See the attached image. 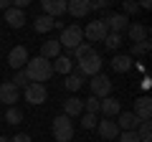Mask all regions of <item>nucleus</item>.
Masks as SVG:
<instances>
[{"label":"nucleus","instance_id":"nucleus-25","mask_svg":"<svg viewBox=\"0 0 152 142\" xmlns=\"http://www.w3.org/2000/svg\"><path fill=\"white\" fill-rule=\"evenodd\" d=\"M102 43L107 46L109 51H117L122 43H124V36H122V33H107V38H104Z\"/></svg>","mask_w":152,"mask_h":142},{"label":"nucleus","instance_id":"nucleus-29","mask_svg":"<svg viewBox=\"0 0 152 142\" xmlns=\"http://www.w3.org/2000/svg\"><path fill=\"white\" fill-rule=\"evenodd\" d=\"M84 112H86V114H96V112H99V99L96 97L84 99Z\"/></svg>","mask_w":152,"mask_h":142},{"label":"nucleus","instance_id":"nucleus-38","mask_svg":"<svg viewBox=\"0 0 152 142\" xmlns=\"http://www.w3.org/2000/svg\"><path fill=\"white\" fill-rule=\"evenodd\" d=\"M8 140H10V137H5V135H0V142H8Z\"/></svg>","mask_w":152,"mask_h":142},{"label":"nucleus","instance_id":"nucleus-5","mask_svg":"<svg viewBox=\"0 0 152 142\" xmlns=\"http://www.w3.org/2000/svg\"><path fill=\"white\" fill-rule=\"evenodd\" d=\"M89 86H91V97H96V99H107L109 94H112V79H109L107 74H102V71H99L96 76H91Z\"/></svg>","mask_w":152,"mask_h":142},{"label":"nucleus","instance_id":"nucleus-34","mask_svg":"<svg viewBox=\"0 0 152 142\" xmlns=\"http://www.w3.org/2000/svg\"><path fill=\"white\" fill-rule=\"evenodd\" d=\"M109 3L107 0H94V3H89V10H107Z\"/></svg>","mask_w":152,"mask_h":142},{"label":"nucleus","instance_id":"nucleus-35","mask_svg":"<svg viewBox=\"0 0 152 142\" xmlns=\"http://www.w3.org/2000/svg\"><path fill=\"white\" fill-rule=\"evenodd\" d=\"M8 142H31V135H26V132H20V135H15V137H10Z\"/></svg>","mask_w":152,"mask_h":142},{"label":"nucleus","instance_id":"nucleus-16","mask_svg":"<svg viewBox=\"0 0 152 142\" xmlns=\"http://www.w3.org/2000/svg\"><path fill=\"white\" fill-rule=\"evenodd\" d=\"M64 114L69 117V119H74V117H81L84 114V99L79 97H69L64 102Z\"/></svg>","mask_w":152,"mask_h":142},{"label":"nucleus","instance_id":"nucleus-31","mask_svg":"<svg viewBox=\"0 0 152 142\" xmlns=\"http://www.w3.org/2000/svg\"><path fill=\"white\" fill-rule=\"evenodd\" d=\"M81 127L84 130H96V114H81Z\"/></svg>","mask_w":152,"mask_h":142},{"label":"nucleus","instance_id":"nucleus-20","mask_svg":"<svg viewBox=\"0 0 152 142\" xmlns=\"http://www.w3.org/2000/svg\"><path fill=\"white\" fill-rule=\"evenodd\" d=\"M26 20H28L26 13L18 10V8H8V10H5V23L10 28H23V26H26Z\"/></svg>","mask_w":152,"mask_h":142},{"label":"nucleus","instance_id":"nucleus-7","mask_svg":"<svg viewBox=\"0 0 152 142\" xmlns=\"http://www.w3.org/2000/svg\"><path fill=\"white\" fill-rule=\"evenodd\" d=\"M23 97H26L28 104H43L46 99H48V89L43 86V84H28L26 89H23Z\"/></svg>","mask_w":152,"mask_h":142},{"label":"nucleus","instance_id":"nucleus-17","mask_svg":"<svg viewBox=\"0 0 152 142\" xmlns=\"http://www.w3.org/2000/svg\"><path fill=\"white\" fill-rule=\"evenodd\" d=\"M66 13V0H43V15L58 18Z\"/></svg>","mask_w":152,"mask_h":142},{"label":"nucleus","instance_id":"nucleus-4","mask_svg":"<svg viewBox=\"0 0 152 142\" xmlns=\"http://www.w3.org/2000/svg\"><path fill=\"white\" fill-rule=\"evenodd\" d=\"M53 137H56V142H71L74 140V122L66 114L53 117Z\"/></svg>","mask_w":152,"mask_h":142},{"label":"nucleus","instance_id":"nucleus-21","mask_svg":"<svg viewBox=\"0 0 152 142\" xmlns=\"http://www.w3.org/2000/svg\"><path fill=\"white\" fill-rule=\"evenodd\" d=\"M53 74H66V76H69V74H74V61H71V56H64L61 53L58 59H53Z\"/></svg>","mask_w":152,"mask_h":142},{"label":"nucleus","instance_id":"nucleus-23","mask_svg":"<svg viewBox=\"0 0 152 142\" xmlns=\"http://www.w3.org/2000/svg\"><path fill=\"white\" fill-rule=\"evenodd\" d=\"M53 20H56V18L36 15V20H33V28H36V33H51V31H53Z\"/></svg>","mask_w":152,"mask_h":142},{"label":"nucleus","instance_id":"nucleus-11","mask_svg":"<svg viewBox=\"0 0 152 142\" xmlns=\"http://www.w3.org/2000/svg\"><path fill=\"white\" fill-rule=\"evenodd\" d=\"M18 99H20V89L13 86V81H3V84H0V102H3V104L13 107Z\"/></svg>","mask_w":152,"mask_h":142},{"label":"nucleus","instance_id":"nucleus-13","mask_svg":"<svg viewBox=\"0 0 152 142\" xmlns=\"http://www.w3.org/2000/svg\"><path fill=\"white\" fill-rule=\"evenodd\" d=\"M8 64L13 66V71H20L23 66L28 64V51L23 48V46H15V48H10V53H8Z\"/></svg>","mask_w":152,"mask_h":142},{"label":"nucleus","instance_id":"nucleus-27","mask_svg":"<svg viewBox=\"0 0 152 142\" xmlns=\"http://www.w3.org/2000/svg\"><path fill=\"white\" fill-rule=\"evenodd\" d=\"M5 122H8V124H20V122H23V112L18 109V107H8Z\"/></svg>","mask_w":152,"mask_h":142},{"label":"nucleus","instance_id":"nucleus-30","mask_svg":"<svg viewBox=\"0 0 152 142\" xmlns=\"http://www.w3.org/2000/svg\"><path fill=\"white\" fill-rule=\"evenodd\" d=\"M150 48H152V43H150V41L134 43V46H132V56H145V53H150Z\"/></svg>","mask_w":152,"mask_h":142},{"label":"nucleus","instance_id":"nucleus-36","mask_svg":"<svg viewBox=\"0 0 152 142\" xmlns=\"http://www.w3.org/2000/svg\"><path fill=\"white\" fill-rule=\"evenodd\" d=\"M150 86H152V79L145 76V79H142V89H150Z\"/></svg>","mask_w":152,"mask_h":142},{"label":"nucleus","instance_id":"nucleus-15","mask_svg":"<svg viewBox=\"0 0 152 142\" xmlns=\"http://www.w3.org/2000/svg\"><path fill=\"white\" fill-rule=\"evenodd\" d=\"M117 127H119V132H134L140 127V119L132 112H119L117 114Z\"/></svg>","mask_w":152,"mask_h":142},{"label":"nucleus","instance_id":"nucleus-26","mask_svg":"<svg viewBox=\"0 0 152 142\" xmlns=\"http://www.w3.org/2000/svg\"><path fill=\"white\" fill-rule=\"evenodd\" d=\"M137 137H140V142H150L152 140V124L150 122H140V127H137Z\"/></svg>","mask_w":152,"mask_h":142},{"label":"nucleus","instance_id":"nucleus-3","mask_svg":"<svg viewBox=\"0 0 152 142\" xmlns=\"http://www.w3.org/2000/svg\"><path fill=\"white\" fill-rule=\"evenodd\" d=\"M58 43H61V48H69V51H76L79 46L84 43V33H81V28L76 26H66L64 31H61V38H58Z\"/></svg>","mask_w":152,"mask_h":142},{"label":"nucleus","instance_id":"nucleus-32","mask_svg":"<svg viewBox=\"0 0 152 142\" xmlns=\"http://www.w3.org/2000/svg\"><path fill=\"white\" fill-rule=\"evenodd\" d=\"M119 142H140L137 132H119Z\"/></svg>","mask_w":152,"mask_h":142},{"label":"nucleus","instance_id":"nucleus-37","mask_svg":"<svg viewBox=\"0 0 152 142\" xmlns=\"http://www.w3.org/2000/svg\"><path fill=\"white\" fill-rule=\"evenodd\" d=\"M8 8H10V3L8 0H0V10H8Z\"/></svg>","mask_w":152,"mask_h":142},{"label":"nucleus","instance_id":"nucleus-12","mask_svg":"<svg viewBox=\"0 0 152 142\" xmlns=\"http://www.w3.org/2000/svg\"><path fill=\"white\" fill-rule=\"evenodd\" d=\"M99 112H102L107 119H114V117L122 112V104L117 102L114 97H107V99H99Z\"/></svg>","mask_w":152,"mask_h":142},{"label":"nucleus","instance_id":"nucleus-18","mask_svg":"<svg viewBox=\"0 0 152 142\" xmlns=\"http://www.w3.org/2000/svg\"><path fill=\"white\" fill-rule=\"evenodd\" d=\"M66 13H71L74 18H84V15H89V0H69L66 3Z\"/></svg>","mask_w":152,"mask_h":142},{"label":"nucleus","instance_id":"nucleus-2","mask_svg":"<svg viewBox=\"0 0 152 142\" xmlns=\"http://www.w3.org/2000/svg\"><path fill=\"white\" fill-rule=\"evenodd\" d=\"M23 71H26V76H28L31 84H43V81H48V79L53 76V66H51V61L41 59V56L28 59V64L23 66Z\"/></svg>","mask_w":152,"mask_h":142},{"label":"nucleus","instance_id":"nucleus-9","mask_svg":"<svg viewBox=\"0 0 152 142\" xmlns=\"http://www.w3.org/2000/svg\"><path fill=\"white\" fill-rule=\"evenodd\" d=\"M127 36H129V41L132 43H142V41H150V28L147 26H142V23H132L129 20V26H127Z\"/></svg>","mask_w":152,"mask_h":142},{"label":"nucleus","instance_id":"nucleus-14","mask_svg":"<svg viewBox=\"0 0 152 142\" xmlns=\"http://www.w3.org/2000/svg\"><path fill=\"white\" fill-rule=\"evenodd\" d=\"M96 130H99V135H102L104 140H117V137H119V127H117V122L107 119V117L96 122Z\"/></svg>","mask_w":152,"mask_h":142},{"label":"nucleus","instance_id":"nucleus-1","mask_svg":"<svg viewBox=\"0 0 152 142\" xmlns=\"http://www.w3.org/2000/svg\"><path fill=\"white\" fill-rule=\"evenodd\" d=\"M71 53L79 61V74L81 76H96L99 74V69H102V56L96 53V48L91 43H81L76 51H71Z\"/></svg>","mask_w":152,"mask_h":142},{"label":"nucleus","instance_id":"nucleus-10","mask_svg":"<svg viewBox=\"0 0 152 142\" xmlns=\"http://www.w3.org/2000/svg\"><path fill=\"white\" fill-rule=\"evenodd\" d=\"M132 114H134L140 122H150V117H152V99L150 97H140L134 102V112H132Z\"/></svg>","mask_w":152,"mask_h":142},{"label":"nucleus","instance_id":"nucleus-28","mask_svg":"<svg viewBox=\"0 0 152 142\" xmlns=\"http://www.w3.org/2000/svg\"><path fill=\"white\" fill-rule=\"evenodd\" d=\"M28 84H31V81H28V76H26V71H15V76H13V86H15V89H26L28 86Z\"/></svg>","mask_w":152,"mask_h":142},{"label":"nucleus","instance_id":"nucleus-33","mask_svg":"<svg viewBox=\"0 0 152 142\" xmlns=\"http://www.w3.org/2000/svg\"><path fill=\"white\" fill-rule=\"evenodd\" d=\"M122 10H124V15H132L140 10V3H122Z\"/></svg>","mask_w":152,"mask_h":142},{"label":"nucleus","instance_id":"nucleus-8","mask_svg":"<svg viewBox=\"0 0 152 142\" xmlns=\"http://www.w3.org/2000/svg\"><path fill=\"white\" fill-rule=\"evenodd\" d=\"M81 33H84V38H86V41H104L109 31H107V26H104L102 20H91ZM86 41H84V43H86Z\"/></svg>","mask_w":152,"mask_h":142},{"label":"nucleus","instance_id":"nucleus-6","mask_svg":"<svg viewBox=\"0 0 152 142\" xmlns=\"http://www.w3.org/2000/svg\"><path fill=\"white\" fill-rule=\"evenodd\" d=\"M102 23L107 26L109 33H124L127 26H129V18H127L124 13H109V15L102 18Z\"/></svg>","mask_w":152,"mask_h":142},{"label":"nucleus","instance_id":"nucleus-19","mask_svg":"<svg viewBox=\"0 0 152 142\" xmlns=\"http://www.w3.org/2000/svg\"><path fill=\"white\" fill-rule=\"evenodd\" d=\"M132 66H134V61H132L129 53H117V56L112 59V69L117 71V74H127Z\"/></svg>","mask_w":152,"mask_h":142},{"label":"nucleus","instance_id":"nucleus-22","mask_svg":"<svg viewBox=\"0 0 152 142\" xmlns=\"http://www.w3.org/2000/svg\"><path fill=\"white\" fill-rule=\"evenodd\" d=\"M58 56H61V43L58 41H43V46H41V59L53 61Z\"/></svg>","mask_w":152,"mask_h":142},{"label":"nucleus","instance_id":"nucleus-24","mask_svg":"<svg viewBox=\"0 0 152 142\" xmlns=\"http://www.w3.org/2000/svg\"><path fill=\"white\" fill-rule=\"evenodd\" d=\"M84 84H86V81H84L81 74H69V76H66V81H64V86L69 89V91H79Z\"/></svg>","mask_w":152,"mask_h":142}]
</instances>
